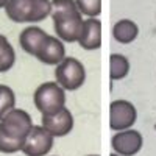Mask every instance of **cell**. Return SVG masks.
I'll use <instances>...</instances> for the list:
<instances>
[{
    "instance_id": "cell-2",
    "label": "cell",
    "mask_w": 156,
    "mask_h": 156,
    "mask_svg": "<svg viewBox=\"0 0 156 156\" xmlns=\"http://www.w3.org/2000/svg\"><path fill=\"white\" fill-rule=\"evenodd\" d=\"M51 2V19L59 41L78 42L83 30L81 12L78 11L75 0H50Z\"/></svg>"
},
{
    "instance_id": "cell-8",
    "label": "cell",
    "mask_w": 156,
    "mask_h": 156,
    "mask_svg": "<svg viewBox=\"0 0 156 156\" xmlns=\"http://www.w3.org/2000/svg\"><path fill=\"white\" fill-rule=\"evenodd\" d=\"M144 139L142 134L136 129H125V131L115 133L111 139V147L115 154L119 156H134L140 151Z\"/></svg>"
},
{
    "instance_id": "cell-13",
    "label": "cell",
    "mask_w": 156,
    "mask_h": 156,
    "mask_svg": "<svg viewBox=\"0 0 156 156\" xmlns=\"http://www.w3.org/2000/svg\"><path fill=\"white\" fill-rule=\"evenodd\" d=\"M137 25L129 19H122L115 22V25L112 27V36L119 44H131L137 37Z\"/></svg>"
},
{
    "instance_id": "cell-17",
    "label": "cell",
    "mask_w": 156,
    "mask_h": 156,
    "mask_svg": "<svg viewBox=\"0 0 156 156\" xmlns=\"http://www.w3.org/2000/svg\"><path fill=\"white\" fill-rule=\"evenodd\" d=\"M75 5L81 14L95 19L101 12V0H75Z\"/></svg>"
},
{
    "instance_id": "cell-11",
    "label": "cell",
    "mask_w": 156,
    "mask_h": 156,
    "mask_svg": "<svg viewBox=\"0 0 156 156\" xmlns=\"http://www.w3.org/2000/svg\"><path fill=\"white\" fill-rule=\"evenodd\" d=\"M64 58H66V47H64L62 41L48 34L37 59L44 64H48V66H58Z\"/></svg>"
},
{
    "instance_id": "cell-14",
    "label": "cell",
    "mask_w": 156,
    "mask_h": 156,
    "mask_svg": "<svg viewBox=\"0 0 156 156\" xmlns=\"http://www.w3.org/2000/svg\"><path fill=\"white\" fill-rule=\"evenodd\" d=\"M129 72V61L120 53H112L109 58V76L111 80H122Z\"/></svg>"
},
{
    "instance_id": "cell-10",
    "label": "cell",
    "mask_w": 156,
    "mask_h": 156,
    "mask_svg": "<svg viewBox=\"0 0 156 156\" xmlns=\"http://www.w3.org/2000/svg\"><path fill=\"white\" fill-rule=\"evenodd\" d=\"M47 33L39 28V27H27L25 30H22L20 36H19V44L20 47L27 51L31 56H39L41 53V48L47 39Z\"/></svg>"
},
{
    "instance_id": "cell-20",
    "label": "cell",
    "mask_w": 156,
    "mask_h": 156,
    "mask_svg": "<svg viewBox=\"0 0 156 156\" xmlns=\"http://www.w3.org/2000/svg\"><path fill=\"white\" fill-rule=\"evenodd\" d=\"M87 156H98V154H87Z\"/></svg>"
},
{
    "instance_id": "cell-6",
    "label": "cell",
    "mask_w": 156,
    "mask_h": 156,
    "mask_svg": "<svg viewBox=\"0 0 156 156\" xmlns=\"http://www.w3.org/2000/svg\"><path fill=\"white\" fill-rule=\"evenodd\" d=\"M137 119L136 108L128 100H114L109 105V126L114 131L129 129Z\"/></svg>"
},
{
    "instance_id": "cell-15",
    "label": "cell",
    "mask_w": 156,
    "mask_h": 156,
    "mask_svg": "<svg viewBox=\"0 0 156 156\" xmlns=\"http://www.w3.org/2000/svg\"><path fill=\"white\" fill-rule=\"evenodd\" d=\"M16 62V51L9 41L0 34V72H8Z\"/></svg>"
},
{
    "instance_id": "cell-3",
    "label": "cell",
    "mask_w": 156,
    "mask_h": 156,
    "mask_svg": "<svg viewBox=\"0 0 156 156\" xmlns=\"http://www.w3.org/2000/svg\"><path fill=\"white\" fill-rule=\"evenodd\" d=\"M6 16L12 22H41L51 12L50 0H9L5 6Z\"/></svg>"
},
{
    "instance_id": "cell-16",
    "label": "cell",
    "mask_w": 156,
    "mask_h": 156,
    "mask_svg": "<svg viewBox=\"0 0 156 156\" xmlns=\"http://www.w3.org/2000/svg\"><path fill=\"white\" fill-rule=\"evenodd\" d=\"M16 106L14 90L6 84H0V120Z\"/></svg>"
},
{
    "instance_id": "cell-4",
    "label": "cell",
    "mask_w": 156,
    "mask_h": 156,
    "mask_svg": "<svg viewBox=\"0 0 156 156\" xmlns=\"http://www.w3.org/2000/svg\"><path fill=\"white\" fill-rule=\"evenodd\" d=\"M33 101L36 109L42 115L53 114L66 105V92L56 81H47L34 90Z\"/></svg>"
},
{
    "instance_id": "cell-21",
    "label": "cell",
    "mask_w": 156,
    "mask_h": 156,
    "mask_svg": "<svg viewBox=\"0 0 156 156\" xmlns=\"http://www.w3.org/2000/svg\"><path fill=\"white\" fill-rule=\"evenodd\" d=\"M154 128H156V125H154Z\"/></svg>"
},
{
    "instance_id": "cell-9",
    "label": "cell",
    "mask_w": 156,
    "mask_h": 156,
    "mask_svg": "<svg viewBox=\"0 0 156 156\" xmlns=\"http://www.w3.org/2000/svg\"><path fill=\"white\" fill-rule=\"evenodd\" d=\"M42 128L53 136V137H62L72 131L73 128V115L72 112L64 106L62 109L53 112V114H45L42 115Z\"/></svg>"
},
{
    "instance_id": "cell-7",
    "label": "cell",
    "mask_w": 156,
    "mask_h": 156,
    "mask_svg": "<svg viewBox=\"0 0 156 156\" xmlns=\"http://www.w3.org/2000/svg\"><path fill=\"white\" fill-rule=\"evenodd\" d=\"M53 136L42 126L33 125L23 140L22 153L25 156H45L53 147Z\"/></svg>"
},
{
    "instance_id": "cell-5",
    "label": "cell",
    "mask_w": 156,
    "mask_h": 156,
    "mask_svg": "<svg viewBox=\"0 0 156 156\" xmlns=\"http://www.w3.org/2000/svg\"><path fill=\"white\" fill-rule=\"evenodd\" d=\"M56 83L64 90H76L81 87L86 80L84 66L76 58L66 56L55 69Z\"/></svg>"
},
{
    "instance_id": "cell-18",
    "label": "cell",
    "mask_w": 156,
    "mask_h": 156,
    "mask_svg": "<svg viewBox=\"0 0 156 156\" xmlns=\"http://www.w3.org/2000/svg\"><path fill=\"white\" fill-rule=\"evenodd\" d=\"M8 2H9V0H0V8H5L8 5Z\"/></svg>"
},
{
    "instance_id": "cell-19",
    "label": "cell",
    "mask_w": 156,
    "mask_h": 156,
    "mask_svg": "<svg viewBox=\"0 0 156 156\" xmlns=\"http://www.w3.org/2000/svg\"><path fill=\"white\" fill-rule=\"evenodd\" d=\"M109 156H119V154H115V153H111V154H109Z\"/></svg>"
},
{
    "instance_id": "cell-1",
    "label": "cell",
    "mask_w": 156,
    "mask_h": 156,
    "mask_svg": "<svg viewBox=\"0 0 156 156\" xmlns=\"http://www.w3.org/2000/svg\"><path fill=\"white\" fill-rule=\"evenodd\" d=\"M33 126L27 111L14 108L0 120V153H16L22 150L23 140Z\"/></svg>"
},
{
    "instance_id": "cell-12",
    "label": "cell",
    "mask_w": 156,
    "mask_h": 156,
    "mask_svg": "<svg viewBox=\"0 0 156 156\" xmlns=\"http://www.w3.org/2000/svg\"><path fill=\"white\" fill-rule=\"evenodd\" d=\"M78 44L84 50H97L101 47V22L98 19H86L83 22Z\"/></svg>"
}]
</instances>
